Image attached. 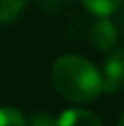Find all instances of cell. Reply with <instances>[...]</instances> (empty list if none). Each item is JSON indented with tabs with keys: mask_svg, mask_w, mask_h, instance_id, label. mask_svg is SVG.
<instances>
[{
	"mask_svg": "<svg viewBox=\"0 0 124 126\" xmlns=\"http://www.w3.org/2000/svg\"><path fill=\"white\" fill-rule=\"evenodd\" d=\"M102 92L113 93L124 84V49H117L108 57L102 73Z\"/></svg>",
	"mask_w": 124,
	"mask_h": 126,
	"instance_id": "7a4b0ae2",
	"label": "cell"
},
{
	"mask_svg": "<svg viewBox=\"0 0 124 126\" xmlns=\"http://www.w3.org/2000/svg\"><path fill=\"white\" fill-rule=\"evenodd\" d=\"M51 77L57 92L73 102H89L102 92L100 73L82 57H60L53 64Z\"/></svg>",
	"mask_w": 124,
	"mask_h": 126,
	"instance_id": "6da1fadb",
	"label": "cell"
},
{
	"mask_svg": "<svg viewBox=\"0 0 124 126\" xmlns=\"http://www.w3.org/2000/svg\"><path fill=\"white\" fill-rule=\"evenodd\" d=\"M117 126H124V113H122L121 119H119V124H117Z\"/></svg>",
	"mask_w": 124,
	"mask_h": 126,
	"instance_id": "9c48e42d",
	"label": "cell"
},
{
	"mask_svg": "<svg viewBox=\"0 0 124 126\" xmlns=\"http://www.w3.org/2000/svg\"><path fill=\"white\" fill-rule=\"evenodd\" d=\"M0 126H26V121L20 111L15 108H0Z\"/></svg>",
	"mask_w": 124,
	"mask_h": 126,
	"instance_id": "52a82bcc",
	"label": "cell"
},
{
	"mask_svg": "<svg viewBox=\"0 0 124 126\" xmlns=\"http://www.w3.org/2000/svg\"><path fill=\"white\" fill-rule=\"evenodd\" d=\"M91 42L95 47L108 51L117 42V26L108 18L97 20L91 28Z\"/></svg>",
	"mask_w": 124,
	"mask_h": 126,
	"instance_id": "3957f363",
	"label": "cell"
},
{
	"mask_svg": "<svg viewBox=\"0 0 124 126\" xmlns=\"http://www.w3.org/2000/svg\"><path fill=\"white\" fill-rule=\"evenodd\" d=\"M84 6L99 16H108L121 7L122 0H82Z\"/></svg>",
	"mask_w": 124,
	"mask_h": 126,
	"instance_id": "5b68a950",
	"label": "cell"
},
{
	"mask_svg": "<svg viewBox=\"0 0 124 126\" xmlns=\"http://www.w3.org/2000/svg\"><path fill=\"white\" fill-rule=\"evenodd\" d=\"M29 126H58V121H55L53 117L49 113H46V111H40V113H37L31 119Z\"/></svg>",
	"mask_w": 124,
	"mask_h": 126,
	"instance_id": "ba28073f",
	"label": "cell"
},
{
	"mask_svg": "<svg viewBox=\"0 0 124 126\" xmlns=\"http://www.w3.org/2000/svg\"><path fill=\"white\" fill-rule=\"evenodd\" d=\"M26 0H0V24L13 20L22 11Z\"/></svg>",
	"mask_w": 124,
	"mask_h": 126,
	"instance_id": "8992f818",
	"label": "cell"
},
{
	"mask_svg": "<svg viewBox=\"0 0 124 126\" xmlns=\"http://www.w3.org/2000/svg\"><path fill=\"white\" fill-rule=\"evenodd\" d=\"M58 126H102L99 117L86 110H66L58 117Z\"/></svg>",
	"mask_w": 124,
	"mask_h": 126,
	"instance_id": "277c9868",
	"label": "cell"
}]
</instances>
